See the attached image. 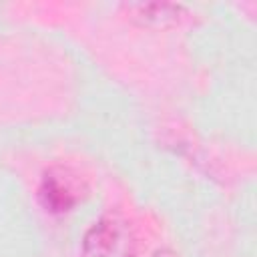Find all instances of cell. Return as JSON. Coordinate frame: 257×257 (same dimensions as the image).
I'll list each match as a JSON object with an SVG mask.
<instances>
[{"label":"cell","mask_w":257,"mask_h":257,"mask_svg":"<svg viewBox=\"0 0 257 257\" xmlns=\"http://www.w3.org/2000/svg\"><path fill=\"white\" fill-rule=\"evenodd\" d=\"M139 241L133 225L118 213L102 215L82 237L80 257H137Z\"/></svg>","instance_id":"cell-1"},{"label":"cell","mask_w":257,"mask_h":257,"mask_svg":"<svg viewBox=\"0 0 257 257\" xmlns=\"http://www.w3.org/2000/svg\"><path fill=\"white\" fill-rule=\"evenodd\" d=\"M38 199L48 213L60 215L74 207V203L78 201V195H76L70 179L64 173L48 171L40 183Z\"/></svg>","instance_id":"cell-2"},{"label":"cell","mask_w":257,"mask_h":257,"mask_svg":"<svg viewBox=\"0 0 257 257\" xmlns=\"http://www.w3.org/2000/svg\"><path fill=\"white\" fill-rule=\"evenodd\" d=\"M128 10L133 18L139 20L141 24L165 26V24L177 22L185 12V6L173 4V2H145V4H131Z\"/></svg>","instance_id":"cell-3"}]
</instances>
